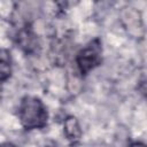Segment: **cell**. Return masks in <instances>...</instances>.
Wrapping results in <instances>:
<instances>
[{
    "label": "cell",
    "instance_id": "cell-7",
    "mask_svg": "<svg viewBox=\"0 0 147 147\" xmlns=\"http://www.w3.org/2000/svg\"><path fill=\"white\" fill-rule=\"evenodd\" d=\"M0 147H16V146L11 142H3V144H0Z\"/></svg>",
    "mask_w": 147,
    "mask_h": 147
},
{
    "label": "cell",
    "instance_id": "cell-6",
    "mask_svg": "<svg viewBox=\"0 0 147 147\" xmlns=\"http://www.w3.org/2000/svg\"><path fill=\"white\" fill-rule=\"evenodd\" d=\"M130 147H146V146L142 142H132L130 145Z\"/></svg>",
    "mask_w": 147,
    "mask_h": 147
},
{
    "label": "cell",
    "instance_id": "cell-1",
    "mask_svg": "<svg viewBox=\"0 0 147 147\" xmlns=\"http://www.w3.org/2000/svg\"><path fill=\"white\" fill-rule=\"evenodd\" d=\"M18 117L25 130L42 129L47 124L48 114L42 101L36 96H25L22 99Z\"/></svg>",
    "mask_w": 147,
    "mask_h": 147
},
{
    "label": "cell",
    "instance_id": "cell-2",
    "mask_svg": "<svg viewBox=\"0 0 147 147\" xmlns=\"http://www.w3.org/2000/svg\"><path fill=\"white\" fill-rule=\"evenodd\" d=\"M101 41L99 38L93 39L87 46L79 51L76 57V63L79 72L84 76L101 63Z\"/></svg>",
    "mask_w": 147,
    "mask_h": 147
},
{
    "label": "cell",
    "instance_id": "cell-5",
    "mask_svg": "<svg viewBox=\"0 0 147 147\" xmlns=\"http://www.w3.org/2000/svg\"><path fill=\"white\" fill-rule=\"evenodd\" d=\"M18 39H20V45L21 47L25 48L26 52H30L31 48L34 45V36L28 31V30H23L18 33Z\"/></svg>",
    "mask_w": 147,
    "mask_h": 147
},
{
    "label": "cell",
    "instance_id": "cell-3",
    "mask_svg": "<svg viewBox=\"0 0 147 147\" xmlns=\"http://www.w3.org/2000/svg\"><path fill=\"white\" fill-rule=\"evenodd\" d=\"M64 134L68 140L76 142L80 139L82 131L79 127V124L75 117H68L64 121Z\"/></svg>",
    "mask_w": 147,
    "mask_h": 147
},
{
    "label": "cell",
    "instance_id": "cell-4",
    "mask_svg": "<svg viewBox=\"0 0 147 147\" xmlns=\"http://www.w3.org/2000/svg\"><path fill=\"white\" fill-rule=\"evenodd\" d=\"M11 75V57L10 53L0 48V82L7 80Z\"/></svg>",
    "mask_w": 147,
    "mask_h": 147
}]
</instances>
